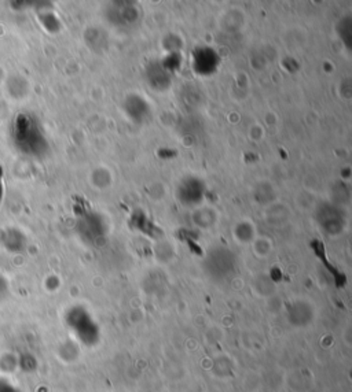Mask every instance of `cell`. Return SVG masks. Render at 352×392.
<instances>
[{"mask_svg": "<svg viewBox=\"0 0 352 392\" xmlns=\"http://www.w3.org/2000/svg\"><path fill=\"white\" fill-rule=\"evenodd\" d=\"M12 140L19 151L40 157L47 150L45 138L34 118L29 113H21L15 116L12 124Z\"/></svg>", "mask_w": 352, "mask_h": 392, "instance_id": "obj_1", "label": "cell"}, {"mask_svg": "<svg viewBox=\"0 0 352 392\" xmlns=\"http://www.w3.org/2000/svg\"><path fill=\"white\" fill-rule=\"evenodd\" d=\"M0 392H22L11 380L0 378Z\"/></svg>", "mask_w": 352, "mask_h": 392, "instance_id": "obj_2", "label": "cell"}, {"mask_svg": "<svg viewBox=\"0 0 352 392\" xmlns=\"http://www.w3.org/2000/svg\"><path fill=\"white\" fill-rule=\"evenodd\" d=\"M7 294V280L0 274V299L4 298Z\"/></svg>", "mask_w": 352, "mask_h": 392, "instance_id": "obj_3", "label": "cell"}]
</instances>
